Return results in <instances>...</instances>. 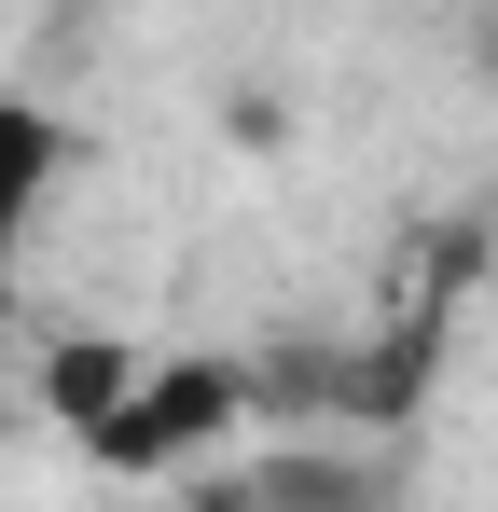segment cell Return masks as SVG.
I'll return each instance as SVG.
<instances>
[{"instance_id": "obj_1", "label": "cell", "mask_w": 498, "mask_h": 512, "mask_svg": "<svg viewBox=\"0 0 498 512\" xmlns=\"http://www.w3.org/2000/svg\"><path fill=\"white\" fill-rule=\"evenodd\" d=\"M236 416H249L236 360H125V388H111L70 443L97 457V471H180V457H208Z\"/></svg>"}, {"instance_id": "obj_2", "label": "cell", "mask_w": 498, "mask_h": 512, "mask_svg": "<svg viewBox=\"0 0 498 512\" xmlns=\"http://www.w3.org/2000/svg\"><path fill=\"white\" fill-rule=\"evenodd\" d=\"M83 167V125L56 111V97H28V84H0V277L28 263V236L56 222V194H70Z\"/></svg>"}]
</instances>
